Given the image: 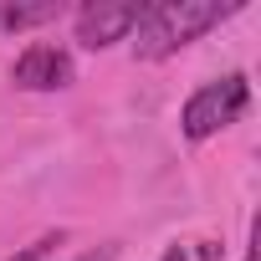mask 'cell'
Listing matches in <instances>:
<instances>
[{"label":"cell","mask_w":261,"mask_h":261,"mask_svg":"<svg viewBox=\"0 0 261 261\" xmlns=\"http://www.w3.org/2000/svg\"><path fill=\"white\" fill-rule=\"evenodd\" d=\"M144 6H113V0H97V6H82L77 11V41L87 51H102L113 41H123L128 31H134Z\"/></svg>","instance_id":"cell-4"},{"label":"cell","mask_w":261,"mask_h":261,"mask_svg":"<svg viewBox=\"0 0 261 261\" xmlns=\"http://www.w3.org/2000/svg\"><path fill=\"white\" fill-rule=\"evenodd\" d=\"M62 241H67V236H62V230H46V236H36V241H31V246H26V251H16V256H11V261H46V256H51V251H57V246H62Z\"/></svg>","instance_id":"cell-5"},{"label":"cell","mask_w":261,"mask_h":261,"mask_svg":"<svg viewBox=\"0 0 261 261\" xmlns=\"http://www.w3.org/2000/svg\"><path fill=\"white\" fill-rule=\"evenodd\" d=\"M246 108H251V82H246L241 72H230V77H220V82H205V87L185 102L179 128H185V139L200 144V139L220 134V128H230Z\"/></svg>","instance_id":"cell-2"},{"label":"cell","mask_w":261,"mask_h":261,"mask_svg":"<svg viewBox=\"0 0 261 261\" xmlns=\"http://www.w3.org/2000/svg\"><path fill=\"white\" fill-rule=\"evenodd\" d=\"M77 261H118V246H92V251H82Z\"/></svg>","instance_id":"cell-6"},{"label":"cell","mask_w":261,"mask_h":261,"mask_svg":"<svg viewBox=\"0 0 261 261\" xmlns=\"http://www.w3.org/2000/svg\"><path fill=\"white\" fill-rule=\"evenodd\" d=\"M241 6H220V0H159V6H144L134 21V57L139 62H164L179 46H190L195 36L215 31L220 21H230Z\"/></svg>","instance_id":"cell-1"},{"label":"cell","mask_w":261,"mask_h":261,"mask_svg":"<svg viewBox=\"0 0 261 261\" xmlns=\"http://www.w3.org/2000/svg\"><path fill=\"white\" fill-rule=\"evenodd\" d=\"M11 82L26 87V92H57V87L72 82V57H67L62 46H51V41H31V46L16 57Z\"/></svg>","instance_id":"cell-3"},{"label":"cell","mask_w":261,"mask_h":261,"mask_svg":"<svg viewBox=\"0 0 261 261\" xmlns=\"http://www.w3.org/2000/svg\"><path fill=\"white\" fill-rule=\"evenodd\" d=\"M159 261H190V251H185V246H169V251H164Z\"/></svg>","instance_id":"cell-7"},{"label":"cell","mask_w":261,"mask_h":261,"mask_svg":"<svg viewBox=\"0 0 261 261\" xmlns=\"http://www.w3.org/2000/svg\"><path fill=\"white\" fill-rule=\"evenodd\" d=\"M246 261H256V246H251V251H246Z\"/></svg>","instance_id":"cell-8"}]
</instances>
